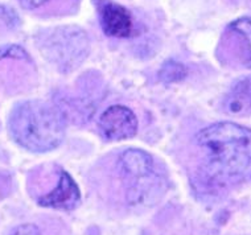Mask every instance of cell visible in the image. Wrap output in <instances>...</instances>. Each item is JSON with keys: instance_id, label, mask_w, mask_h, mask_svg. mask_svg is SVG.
Listing matches in <instances>:
<instances>
[{"instance_id": "1", "label": "cell", "mask_w": 251, "mask_h": 235, "mask_svg": "<svg viewBox=\"0 0 251 235\" xmlns=\"http://www.w3.org/2000/svg\"><path fill=\"white\" fill-rule=\"evenodd\" d=\"M202 153L201 181L213 190L229 189L251 180V130L237 123L221 122L196 136Z\"/></svg>"}, {"instance_id": "2", "label": "cell", "mask_w": 251, "mask_h": 235, "mask_svg": "<svg viewBox=\"0 0 251 235\" xmlns=\"http://www.w3.org/2000/svg\"><path fill=\"white\" fill-rule=\"evenodd\" d=\"M8 128L15 141L32 152L57 148L65 138V117L60 107L28 100L11 113Z\"/></svg>"}, {"instance_id": "3", "label": "cell", "mask_w": 251, "mask_h": 235, "mask_svg": "<svg viewBox=\"0 0 251 235\" xmlns=\"http://www.w3.org/2000/svg\"><path fill=\"white\" fill-rule=\"evenodd\" d=\"M118 169L125 180L126 200L132 206L153 204L164 192L165 181L150 153L142 149H127L118 160Z\"/></svg>"}, {"instance_id": "4", "label": "cell", "mask_w": 251, "mask_h": 235, "mask_svg": "<svg viewBox=\"0 0 251 235\" xmlns=\"http://www.w3.org/2000/svg\"><path fill=\"white\" fill-rule=\"evenodd\" d=\"M40 48L57 69L69 73L77 69L90 52V39L78 26H60L44 33Z\"/></svg>"}, {"instance_id": "5", "label": "cell", "mask_w": 251, "mask_h": 235, "mask_svg": "<svg viewBox=\"0 0 251 235\" xmlns=\"http://www.w3.org/2000/svg\"><path fill=\"white\" fill-rule=\"evenodd\" d=\"M100 134L106 140H126L134 138L138 132V119L132 110L115 105L104 110L100 119Z\"/></svg>"}, {"instance_id": "6", "label": "cell", "mask_w": 251, "mask_h": 235, "mask_svg": "<svg viewBox=\"0 0 251 235\" xmlns=\"http://www.w3.org/2000/svg\"><path fill=\"white\" fill-rule=\"evenodd\" d=\"M98 13L102 29L107 36L126 39L134 33V18L123 5L111 0L98 1Z\"/></svg>"}, {"instance_id": "7", "label": "cell", "mask_w": 251, "mask_h": 235, "mask_svg": "<svg viewBox=\"0 0 251 235\" xmlns=\"http://www.w3.org/2000/svg\"><path fill=\"white\" fill-rule=\"evenodd\" d=\"M43 206H49L54 209L72 210L81 202V193L77 184L66 172H61L57 187L52 192L45 194L39 200Z\"/></svg>"}, {"instance_id": "8", "label": "cell", "mask_w": 251, "mask_h": 235, "mask_svg": "<svg viewBox=\"0 0 251 235\" xmlns=\"http://www.w3.org/2000/svg\"><path fill=\"white\" fill-rule=\"evenodd\" d=\"M224 111L233 117L251 114V77L235 83L224 99Z\"/></svg>"}, {"instance_id": "9", "label": "cell", "mask_w": 251, "mask_h": 235, "mask_svg": "<svg viewBox=\"0 0 251 235\" xmlns=\"http://www.w3.org/2000/svg\"><path fill=\"white\" fill-rule=\"evenodd\" d=\"M229 33L239 43L243 65L251 69V18H241L229 25Z\"/></svg>"}, {"instance_id": "10", "label": "cell", "mask_w": 251, "mask_h": 235, "mask_svg": "<svg viewBox=\"0 0 251 235\" xmlns=\"http://www.w3.org/2000/svg\"><path fill=\"white\" fill-rule=\"evenodd\" d=\"M186 77V69L185 66L176 61H168L165 62L164 65L161 66L160 71H159V78L163 82L171 83L181 81Z\"/></svg>"}, {"instance_id": "11", "label": "cell", "mask_w": 251, "mask_h": 235, "mask_svg": "<svg viewBox=\"0 0 251 235\" xmlns=\"http://www.w3.org/2000/svg\"><path fill=\"white\" fill-rule=\"evenodd\" d=\"M4 58H18V60H25L28 58V54L22 47L18 45H3L0 47V60H4Z\"/></svg>"}, {"instance_id": "12", "label": "cell", "mask_w": 251, "mask_h": 235, "mask_svg": "<svg viewBox=\"0 0 251 235\" xmlns=\"http://www.w3.org/2000/svg\"><path fill=\"white\" fill-rule=\"evenodd\" d=\"M9 235H43L41 231L37 226L32 225V223H25V225H22V226L16 227L15 230L11 233Z\"/></svg>"}, {"instance_id": "13", "label": "cell", "mask_w": 251, "mask_h": 235, "mask_svg": "<svg viewBox=\"0 0 251 235\" xmlns=\"http://www.w3.org/2000/svg\"><path fill=\"white\" fill-rule=\"evenodd\" d=\"M48 0H19V3L22 4V7L26 9H35L45 4Z\"/></svg>"}]
</instances>
